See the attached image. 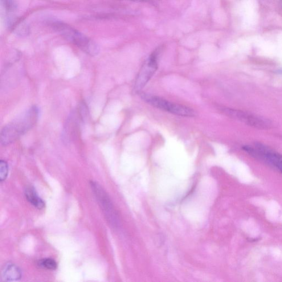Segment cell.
<instances>
[{
  "instance_id": "cell-1",
  "label": "cell",
  "mask_w": 282,
  "mask_h": 282,
  "mask_svg": "<svg viewBox=\"0 0 282 282\" xmlns=\"http://www.w3.org/2000/svg\"><path fill=\"white\" fill-rule=\"evenodd\" d=\"M38 116L39 110L34 106L6 125L1 133V144L9 145L18 140L36 124Z\"/></svg>"
},
{
  "instance_id": "cell-2",
  "label": "cell",
  "mask_w": 282,
  "mask_h": 282,
  "mask_svg": "<svg viewBox=\"0 0 282 282\" xmlns=\"http://www.w3.org/2000/svg\"><path fill=\"white\" fill-rule=\"evenodd\" d=\"M54 27L65 39L78 47L87 54L93 56L99 53L100 48L97 43L79 31L58 22L54 23Z\"/></svg>"
},
{
  "instance_id": "cell-3",
  "label": "cell",
  "mask_w": 282,
  "mask_h": 282,
  "mask_svg": "<svg viewBox=\"0 0 282 282\" xmlns=\"http://www.w3.org/2000/svg\"><path fill=\"white\" fill-rule=\"evenodd\" d=\"M142 98L147 103L153 107L175 115L185 117L195 116V112L193 109L185 106L172 103L161 97L143 94Z\"/></svg>"
},
{
  "instance_id": "cell-4",
  "label": "cell",
  "mask_w": 282,
  "mask_h": 282,
  "mask_svg": "<svg viewBox=\"0 0 282 282\" xmlns=\"http://www.w3.org/2000/svg\"><path fill=\"white\" fill-rule=\"evenodd\" d=\"M223 112L226 115L253 128L259 129H269L272 128V122L267 118L253 115L241 110L224 108Z\"/></svg>"
},
{
  "instance_id": "cell-5",
  "label": "cell",
  "mask_w": 282,
  "mask_h": 282,
  "mask_svg": "<svg viewBox=\"0 0 282 282\" xmlns=\"http://www.w3.org/2000/svg\"><path fill=\"white\" fill-rule=\"evenodd\" d=\"M246 152L251 156L259 158L276 167L282 173V156L274 152L269 147L260 143H256L254 147L248 146Z\"/></svg>"
},
{
  "instance_id": "cell-6",
  "label": "cell",
  "mask_w": 282,
  "mask_h": 282,
  "mask_svg": "<svg viewBox=\"0 0 282 282\" xmlns=\"http://www.w3.org/2000/svg\"><path fill=\"white\" fill-rule=\"evenodd\" d=\"M88 114L87 106L81 104L79 109L71 113L66 121L64 130V139L69 142L75 137L82 122L85 119Z\"/></svg>"
},
{
  "instance_id": "cell-7",
  "label": "cell",
  "mask_w": 282,
  "mask_h": 282,
  "mask_svg": "<svg viewBox=\"0 0 282 282\" xmlns=\"http://www.w3.org/2000/svg\"><path fill=\"white\" fill-rule=\"evenodd\" d=\"M158 68L157 55H151L143 66L137 77L134 84V89L136 91H140L144 88L148 82L150 80L157 71Z\"/></svg>"
},
{
  "instance_id": "cell-8",
  "label": "cell",
  "mask_w": 282,
  "mask_h": 282,
  "mask_svg": "<svg viewBox=\"0 0 282 282\" xmlns=\"http://www.w3.org/2000/svg\"><path fill=\"white\" fill-rule=\"evenodd\" d=\"M92 186L93 191H95L98 202H99L108 219L113 226H117L118 223L117 216L108 195L96 182H92Z\"/></svg>"
},
{
  "instance_id": "cell-9",
  "label": "cell",
  "mask_w": 282,
  "mask_h": 282,
  "mask_svg": "<svg viewBox=\"0 0 282 282\" xmlns=\"http://www.w3.org/2000/svg\"><path fill=\"white\" fill-rule=\"evenodd\" d=\"M22 274L20 269L15 264H6L2 271V278L7 282L17 281L21 279Z\"/></svg>"
},
{
  "instance_id": "cell-10",
  "label": "cell",
  "mask_w": 282,
  "mask_h": 282,
  "mask_svg": "<svg viewBox=\"0 0 282 282\" xmlns=\"http://www.w3.org/2000/svg\"><path fill=\"white\" fill-rule=\"evenodd\" d=\"M25 195L28 201L35 207L39 210L43 209L45 207V202L39 197L33 187H27L25 190Z\"/></svg>"
},
{
  "instance_id": "cell-11",
  "label": "cell",
  "mask_w": 282,
  "mask_h": 282,
  "mask_svg": "<svg viewBox=\"0 0 282 282\" xmlns=\"http://www.w3.org/2000/svg\"><path fill=\"white\" fill-rule=\"evenodd\" d=\"M39 266L50 270H55L58 267L55 261L51 259H44L39 261Z\"/></svg>"
},
{
  "instance_id": "cell-12",
  "label": "cell",
  "mask_w": 282,
  "mask_h": 282,
  "mask_svg": "<svg viewBox=\"0 0 282 282\" xmlns=\"http://www.w3.org/2000/svg\"><path fill=\"white\" fill-rule=\"evenodd\" d=\"M8 175V165L6 162L1 160L0 162V181H5Z\"/></svg>"
},
{
  "instance_id": "cell-13",
  "label": "cell",
  "mask_w": 282,
  "mask_h": 282,
  "mask_svg": "<svg viewBox=\"0 0 282 282\" xmlns=\"http://www.w3.org/2000/svg\"><path fill=\"white\" fill-rule=\"evenodd\" d=\"M2 5L4 9L8 12L14 11L16 9V5L12 0H1Z\"/></svg>"
}]
</instances>
